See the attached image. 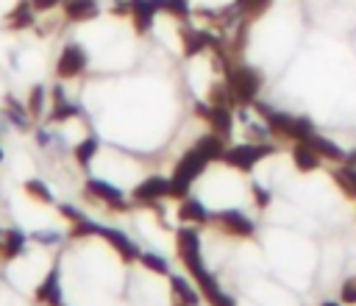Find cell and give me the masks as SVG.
<instances>
[{
  "label": "cell",
  "instance_id": "1f68e13d",
  "mask_svg": "<svg viewBox=\"0 0 356 306\" xmlns=\"http://www.w3.org/2000/svg\"><path fill=\"white\" fill-rule=\"evenodd\" d=\"M97 228H100V225L86 217V220H81V223L72 225V234H70V236H75V239H78V236H92V234H97Z\"/></svg>",
  "mask_w": 356,
  "mask_h": 306
},
{
  "label": "cell",
  "instance_id": "603a6c76",
  "mask_svg": "<svg viewBox=\"0 0 356 306\" xmlns=\"http://www.w3.org/2000/svg\"><path fill=\"white\" fill-rule=\"evenodd\" d=\"M334 181L339 184V189L348 195V198H356V167H339L334 172Z\"/></svg>",
  "mask_w": 356,
  "mask_h": 306
},
{
  "label": "cell",
  "instance_id": "e0dca14e",
  "mask_svg": "<svg viewBox=\"0 0 356 306\" xmlns=\"http://www.w3.org/2000/svg\"><path fill=\"white\" fill-rule=\"evenodd\" d=\"M97 3L95 0H64V17L70 22H86L97 17Z\"/></svg>",
  "mask_w": 356,
  "mask_h": 306
},
{
  "label": "cell",
  "instance_id": "4dcf8cb0",
  "mask_svg": "<svg viewBox=\"0 0 356 306\" xmlns=\"http://www.w3.org/2000/svg\"><path fill=\"white\" fill-rule=\"evenodd\" d=\"M25 108H28V114H33V117L42 114V108H44V86H33V89H31Z\"/></svg>",
  "mask_w": 356,
  "mask_h": 306
},
{
  "label": "cell",
  "instance_id": "cb8c5ba5",
  "mask_svg": "<svg viewBox=\"0 0 356 306\" xmlns=\"http://www.w3.org/2000/svg\"><path fill=\"white\" fill-rule=\"evenodd\" d=\"M22 248H25V234L22 231H8L6 234V239H3V256L6 259H11V256H19L22 253Z\"/></svg>",
  "mask_w": 356,
  "mask_h": 306
},
{
  "label": "cell",
  "instance_id": "30bf717a",
  "mask_svg": "<svg viewBox=\"0 0 356 306\" xmlns=\"http://www.w3.org/2000/svg\"><path fill=\"white\" fill-rule=\"evenodd\" d=\"M197 114H203L206 120H209V125H211V131L214 134H220L222 139H228L231 136V131H234V117H231V108L228 106H197Z\"/></svg>",
  "mask_w": 356,
  "mask_h": 306
},
{
  "label": "cell",
  "instance_id": "d6a6232c",
  "mask_svg": "<svg viewBox=\"0 0 356 306\" xmlns=\"http://www.w3.org/2000/svg\"><path fill=\"white\" fill-rule=\"evenodd\" d=\"M339 298H342L345 303H356V275L345 278V284H342V289H339Z\"/></svg>",
  "mask_w": 356,
  "mask_h": 306
},
{
  "label": "cell",
  "instance_id": "3957f363",
  "mask_svg": "<svg viewBox=\"0 0 356 306\" xmlns=\"http://www.w3.org/2000/svg\"><path fill=\"white\" fill-rule=\"evenodd\" d=\"M206 164H209V159L197 150V147H192L189 153H184L181 156V161L175 164V170H172V189H170V198H186V189L195 184V178H200L203 175V170H206Z\"/></svg>",
  "mask_w": 356,
  "mask_h": 306
},
{
  "label": "cell",
  "instance_id": "ac0fdd59",
  "mask_svg": "<svg viewBox=\"0 0 356 306\" xmlns=\"http://www.w3.org/2000/svg\"><path fill=\"white\" fill-rule=\"evenodd\" d=\"M306 142L312 145V150H314V153H317L323 161H345V153H342V147H339V145H334L331 139L312 134Z\"/></svg>",
  "mask_w": 356,
  "mask_h": 306
},
{
  "label": "cell",
  "instance_id": "9a60e30c",
  "mask_svg": "<svg viewBox=\"0 0 356 306\" xmlns=\"http://www.w3.org/2000/svg\"><path fill=\"white\" fill-rule=\"evenodd\" d=\"M36 303L42 306H61V287H58V267L47 273V278L36 287Z\"/></svg>",
  "mask_w": 356,
  "mask_h": 306
},
{
  "label": "cell",
  "instance_id": "e575fe53",
  "mask_svg": "<svg viewBox=\"0 0 356 306\" xmlns=\"http://www.w3.org/2000/svg\"><path fill=\"white\" fill-rule=\"evenodd\" d=\"M61 214H64V217H70L72 223L86 220V214H83V211H78V209H72V206H61Z\"/></svg>",
  "mask_w": 356,
  "mask_h": 306
},
{
  "label": "cell",
  "instance_id": "d590c367",
  "mask_svg": "<svg viewBox=\"0 0 356 306\" xmlns=\"http://www.w3.org/2000/svg\"><path fill=\"white\" fill-rule=\"evenodd\" d=\"M111 11H114V14H131V3H122V0H117V3L111 6Z\"/></svg>",
  "mask_w": 356,
  "mask_h": 306
},
{
  "label": "cell",
  "instance_id": "ffe728a7",
  "mask_svg": "<svg viewBox=\"0 0 356 306\" xmlns=\"http://www.w3.org/2000/svg\"><path fill=\"white\" fill-rule=\"evenodd\" d=\"M178 217H181L184 223H209V214H206L203 203L195 200V198H184V200H181V206H178Z\"/></svg>",
  "mask_w": 356,
  "mask_h": 306
},
{
  "label": "cell",
  "instance_id": "836d02e7",
  "mask_svg": "<svg viewBox=\"0 0 356 306\" xmlns=\"http://www.w3.org/2000/svg\"><path fill=\"white\" fill-rule=\"evenodd\" d=\"M253 200H256L259 206H267V203H270V192H267L264 186H259V184H253Z\"/></svg>",
  "mask_w": 356,
  "mask_h": 306
},
{
  "label": "cell",
  "instance_id": "484cf974",
  "mask_svg": "<svg viewBox=\"0 0 356 306\" xmlns=\"http://www.w3.org/2000/svg\"><path fill=\"white\" fill-rule=\"evenodd\" d=\"M25 192L33 198V200H39V203H53V192L47 189V184H42V181H25Z\"/></svg>",
  "mask_w": 356,
  "mask_h": 306
},
{
  "label": "cell",
  "instance_id": "f546056e",
  "mask_svg": "<svg viewBox=\"0 0 356 306\" xmlns=\"http://www.w3.org/2000/svg\"><path fill=\"white\" fill-rule=\"evenodd\" d=\"M203 298H206V303H209V306H236V303H234V298H231V295H225V292L220 289V284H217V287H211V289H206V292H203Z\"/></svg>",
  "mask_w": 356,
  "mask_h": 306
},
{
  "label": "cell",
  "instance_id": "8fae6325",
  "mask_svg": "<svg viewBox=\"0 0 356 306\" xmlns=\"http://www.w3.org/2000/svg\"><path fill=\"white\" fill-rule=\"evenodd\" d=\"M161 11L159 0H131V19H134V28L136 33H145L153 28L156 22V14Z\"/></svg>",
  "mask_w": 356,
  "mask_h": 306
},
{
  "label": "cell",
  "instance_id": "83f0119b",
  "mask_svg": "<svg viewBox=\"0 0 356 306\" xmlns=\"http://www.w3.org/2000/svg\"><path fill=\"white\" fill-rule=\"evenodd\" d=\"M209 103L211 106H228L231 103V92H228V83H211L209 86Z\"/></svg>",
  "mask_w": 356,
  "mask_h": 306
},
{
  "label": "cell",
  "instance_id": "8992f818",
  "mask_svg": "<svg viewBox=\"0 0 356 306\" xmlns=\"http://www.w3.org/2000/svg\"><path fill=\"white\" fill-rule=\"evenodd\" d=\"M86 64H89L86 50H83L78 42H70V45H64V50H61V56H58V61H56V75L64 78V81L78 78V75L86 70Z\"/></svg>",
  "mask_w": 356,
  "mask_h": 306
},
{
  "label": "cell",
  "instance_id": "7402d4cb",
  "mask_svg": "<svg viewBox=\"0 0 356 306\" xmlns=\"http://www.w3.org/2000/svg\"><path fill=\"white\" fill-rule=\"evenodd\" d=\"M270 3H273V0H234V8H236L245 19H256V17H261V14L270 8Z\"/></svg>",
  "mask_w": 356,
  "mask_h": 306
},
{
  "label": "cell",
  "instance_id": "277c9868",
  "mask_svg": "<svg viewBox=\"0 0 356 306\" xmlns=\"http://www.w3.org/2000/svg\"><path fill=\"white\" fill-rule=\"evenodd\" d=\"M175 248H178V256H181L184 267L192 273V278L203 281L209 275V270H206L203 256H200V234L195 228H181L175 234Z\"/></svg>",
  "mask_w": 356,
  "mask_h": 306
},
{
  "label": "cell",
  "instance_id": "ba28073f",
  "mask_svg": "<svg viewBox=\"0 0 356 306\" xmlns=\"http://www.w3.org/2000/svg\"><path fill=\"white\" fill-rule=\"evenodd\" d=\"M86 195L95 198V200H100V203H106V206L114 209V211H125V209H128V200H125L122 189H117V186L108 184V181H100V178L86 181Z\"/></svg>",
  "mask_w": 356,
  "mask_h": 306
},
{
  "label": "cell",
  "instance_id": "7c38bea8",
  "mask_svg": "<svg viewBox=\"0 0 356 306\" xmlns=\"http://www.w3.org/2000/svg\"><path fill=\"white\" fill-rule=\"evenodd\" d=\"M97 236H103L125 261H131V259H139V250H136V245L122 234V231H117V228H108V225H100L97 228Z\"/></svg>",
  "mask_w": 356,
  "mask_h": 306
},
{
  "label": "cell",
  "instance_id": "74e56055",
  "mask_svg": "<svg viewBox=\"0 0 356 306\" xmlns=\"http://www.w3.org/2000/svg\"><path fill=\"white\" fill-rule=\"evenodd\" d=\"M0 161H3V150H0Z\"/></svg>",
  "mask_w": 356,
  "mask_h": 306
},
{
  "label": "cell",
  "instance_id": "4316f807",
  "mask_svg": "<svg viewBox=\"0 0 356 306\" xmlns=\"http://www.w3.org/2000/svg\"><path fill=\"white\" fill-rule=\"evenodd\" d=\"M139 261H142V267L145 270H150V273H159V275H167V261L159 256V253H139Z\"/></svg>",
  "mask_w": 356,
  "mask_h": 306
},
{
  "label": "cell",
  "instance_id": "4fadbf2b",
  "mask_svg": "<svg viewBox=\"0 0 356 306\" xmlns=\"http://www.w3.org/2000/svg\"><path fill=\"white\" fill-rule=\"evenodd\" d=\"M181 45H184V56H197L209 47L217 45V39L206 31H195V28H181Z\"/></svg>",
  "mask_w": 356,
  "mask_h": 306
},
{
  "label": "cell",
  "instance_id": "9c48e42d",
  "mask_svg": "<svg viewBox=\"0 0 356 306\" xmlns=\"http://www.w3.org/2000/svg\"><path fill=\"white\" fill-rule=\"evenodd\" d=\"M170 189H172V181H170V178H161V175H150V178H145L142 184H136V189H134V198H136L139 203H153V200L170 198Z\"/></svg>",
  "mask_w": 356,
  "mask_h": 306
},
{
  "label": "cell",
  "instance_id": "d6986e66",
  "mask_svg": "<svg viewBox=\"0 0 356 306\" xmlns=\"http://www.w3.org/2000/svg\"><path fill=\"white\" fill-rule=\"evenodd\" d=\"M195 147H197L209 161H217V159H222V153H225V139L211 131V134L200 136V139L195 142Z\"/></svg>",
  "mask_w": 356,
  "mask_h": 306
},
{
  "label": "cell",
  "instance_id": "52a82bcc",
  "mask_svg": "<svg viewBox=\"0 0 356 306\" xmlns=\"http://www.w3.org/2000/svg\"><path fill=\"white\" fill-rule=\"evenodd\" d=\"M209 223L214 228H220L222 234H228V236H253V231H256V225H253L250 217H245L242 211H231V209L211 214Z\"/></svg>",
  "mask_w": 356,
  "mask_h": 306
},
{
  "label": "cell",
  "instance_id": "2e32d148",
  "mask_svg": "<svg viewBox=\"0 0 356 306\" xmlns=\"http://www.w3.org/2000/svg\"><path fill=\"white\" fill-rule=\"evenodd\" d=\"M292 161H295V167L300 170V172H312V170H317L320 167V156L312 150V145L306 142V139H298L295 142V147H292Z\"/></svg>",
  "mask_w": 356,
  "mask_h": 306
},
{
  "label": "cell",
  "instance_id": "5b68a950",
  "mask_svg": "<svg viewBox=\"0 0 356 306\" xmlns=\"http://www.w3.org/2000/svg\"><path fill=\"white\" fill-rule=\"evenodd\" d=\"M273 150H275V147H270V145H236V147H228L220 161H225L228 167H236V170L248 172V170H253L261 159H267Z\"/></svg>",
  "mask_w": 356,
  "mask_h": 306
},
{
  "label": "cell",
  "instance_id": "6da1fadb",
  "mask_svg": "<svg viewBox=\"0 0 356 306\" xmlns=\"http://www.w3.org/2000/svg\"><path fill=\"white\" fill-rule=\"evenodd\" d=\"M253 108L264 117L270 134H275V136H281V139L298 142V139H309V136L314 134V125H312L309 117H292V114L275 111V108H270V106H264V103H259V100L253 103Z\"/></svg>",
  "mask_w": 356,
  "mask_h": 306
},
{
  "label": "cell",
  "instance_id": "5bb4252c",
  "mask_svg": "<svg viewBox=\"0 0 356 306\" xmlns=\"http://www.w3.org/2000/svg\"><path fill=\"white\" fill-rule=\"evenodd\" d=\"M170 295H172V306H197L200 303L197 289L189 287V281L181 275H170Z\"/></svg>",
  "mask_w": 356,
  "mask_h": 306
},
{
  "label": "cell",
  "instance_id": "8d00e7d4",
  "mask_svg": "<svg viewBox=\"0 0 356 306\" xmlns=\"http://www.w3.org/2000/svg\"><path fill=\"white\" fill-rule=\"evenodd\" d=\"M320 306H339L337 300H325V303H320Z\"/></svg>",
  "mask_w": 356,
  "mask_h": 306
},
{
  "label": "cell",
  "instance_id": "7a4b0ae2",
  "mask_svg": "<svg viewBox=\"0 0 356 306\" xmlns=\"http://www.w3.org/2000/svg\"><path fill=\"white\" fill-rule=\"evenodd\" d=\"M225 83L231 92V103L250 106L256 103V95L261 89V72L248 64H228L225 67Z\"/></svg>",
  "mask_w": 356,
  "mask_h": 306
},
{
  "label": "cell",
  "instance_id": "d4e9b609",
  "mask_svg": "<svg viewBox=\"0 0 356 306\" xmlns=\"http://www.w3.org/2000/svg\"><path fill=\"white\" fill-rule=\"evenodd\" d=\"M97 139L95 136H86L83 142H78L75 145V159H78V164H83V167H89V161L95 159V153H97Z\"/></svg>",
  "mask_w": 356,
  "mask_h": 306
},
{
  "label": "cell",
  "instance_id": "f1b7e54d",
  "mask_svg": "<svg viewBox=\"0 0 356 306\" xmlns=\"http://www.w3.org/2000/svg\"><path fill=\"white\" fill-rule=\"evenodd\" d=\"M161 11L178 17V19H186L189 17V0H159Z\"/></svg>",
  "mask_w": 356,
  "mask_h": 306
},
{
  "label": "cell",
  "instance_id": "44dd1931",
  "mask_svg": "<svg viewBox=\"0 0 356 306\" xmlns=\"http://www.w3.org/2000/svg\"><path fill=\"white\" fill-rule=\"evenodd\" d=\"M33 6H31V0H22L11 14H8V25L11 28H28V25H33Z\"/></svg>",
  "mask_w": 356,
  "mask_h": 306
}]
</instances>
